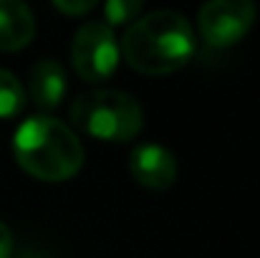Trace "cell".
Listing matches in <instances>:
<instances>
[{
	"label": "cell",
	"mask_w": 260,
	"mask_h": 258,
	"mask_svg": "<svg viewBox=\"0 0 260 258\" xmlns=\"http://www.w3.org/2000/svg\"><path fill=\"white\" fill-rule=\"evenodd\" d=\"M119 53L139 74L167 76L187 66V61L192 59L194 33L182 13L154 10L137 18L126 28Z\"/></svg>",
	"instance_id": "1"
},
{
	"label": "cell",
	"mask_w": 260,
	"mask_h": 258,
	"mask_svg": "<svg viewBox=\"0 0 260 258\" xmlns=\"http://www.w3.org/2000/svg\"><path fill=\"white\" fill-rule=\"evenodd\" d=\"M119 43L114 31L104 20L84 23L71 43V61L74 71L86 84H104L119 69Z\"/></svg>",
	"instance_id": "4"
},
{
	"label": "cell",
	"mask_w": 260,
	"mask_h": 258,
	"mask_svg": "<svg viewBox=\"0 0 260 258\" xmlns=\"http://www.w3.org/2000/svg\"><path fill=\"white\" fill-rule=\"evenodd\" d=\"M28 94H30V101L41 111L56 109L66 96V71L61 69V64L53 59H41L30 69Z\"/></svg>",
	"instance_id": "7"
},
{
	"label": "cell",
	"mask_w": 260,
	"mask_h": 258,
	"mask_svg": "<svg viewBox=\"0 0 260 258\" xmlns=\"http://www.w3.org/2000/svg\"><path fill=\"white\" fill-rule=\"evenodd\" d=\"M71 122L99 142H129L144 129L139 101L119 89H93L79 94L69 109Z\"/></svg>",
	"instance_id": "3"
},
{
	"label": "cell",
	"mask_w": 260,
	"mask_h": 258,
	"mask_svg": "<svg viewBox=\"0 0 260 258\" xmlns=\"http://www.w3.org/2000/svg\"><path fill=\"white\" fill-rule=\"evenodd\" d=\"M28 96H25V89L23 84L5 69H0V119H8V117H15L23 111Z\"/></svg>",
	"instance_id": "9"
},
{
	"label": "cell",
	"mask_w": 260,
	"mask_h": 258,
	"mask_svg": "<svg viewBox=\"0 0 260 258\" xmlns=\"http://www.w3.org/2000/svg\"><path fill=\"white\" fill-rule=\"evenodd\" d=\"M36 36V18L18 0H0V51H20Z\"/></svg>",
	"instance_id": "8"
},
{
	"label": "cell",
	"mask_w": 260,
	"mask_h": 258,
	"mask_svg": "<svg viewBox=\"0 0 260 258\" xmlns=\"http://www.w3.org/2000/svg\"><path fill=\"white\" fill-rule=\"evenodd\" d=\"M106 13V25H124L129 20H137V15L142 13V3L137 0H109L104 5Z\"/></svg>",
	"instance_id": "10"
},
{
	"label": "cell",
	"mask_w": 260,
	"mask_h": 258,
	"mask_svg": "<svg viewBox=\"0 0 260 258\" xmlns=\"http://www.w3.org/2000/svg\"><path fill=\"white\" fill-rule=\"evenodd\" d=\"M13 152L23 170L43 182H63L84 165V147L76 132L46 114L30 117L18 127Z\"/></svg>",
	"instance_id": "2"
},
{
	"label": "cell",
	"mask_w": 260,
	"mask_h": 258,
	"mask_svg": "<svg viewBox=\"0 0 260 258\" xmlns=\"http://www.w3.org/2000/svg\"><path fill=\"white\" fill-rule=\"evenodd\" d=\"M255 18L258 8L250 0H212L200 8L197 28L210 46L228 48L250 33Z\"/></svg>",
	"instance_id": "5"
},
{
	"label": "cell",
	"mask_w": 260,
	"mask_h": 258,
	"mask_svg": "<svg viewBox=\"0 0 260 258\" xmlns=\"http://www.w3.org/2000/svg\"><path fill=\"white\" fill-rule=\"evenodd\" d=\"M129 172L147 190H170L177 180V160L167 147L147 142L132 150Z\"/></svg>",
	"instance_id": "6"
},
{
	"label": "cell",
	"mask_w": 260,
	"mask_h": 258,
	"mask_svg": "<svg viewBox=\"0 0 260 258\" xmlns=\"http://www.w3.org/2000/svg\"><path fill=\"white\" fill-rule=\"evenodd\" d=\"M10 253H13V233L0 220V258H10Z\"/></svg>",
	"instance_id": "12"
},
{
	"label": "cell",
	"mask_w": 260,
	"mask_h": 258,
	"mask_svg": "<svg viewBox=\"0 0 260 258\" xmlns=\"http://www.w3.org/2000/svg\"><path fill=\"white\" fill-rule=\"evenodd\" d=\"M53 8L61 10V13H66V15L81 18V15H86V13H91V10L96 8V3H93V0H86V3H66V0H56Z\"/></svg>",
	"instance_id": "11"
}]
</instances>
